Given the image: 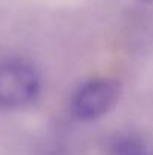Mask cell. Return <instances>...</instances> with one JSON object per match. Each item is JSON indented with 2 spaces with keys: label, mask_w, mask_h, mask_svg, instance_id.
Here are the masks:
<instances>
[{
  "label": "cell",
  "mask_w": 153,
  "mask_h": 155,
  "mask_svg": "<svg viewBox=\"0 0 153 155\" xmlns=\"http://www.w3.org/2000/svg\"><path fill=\"white\" fill-rule=\"evenodd\" d=\"M41 92V77L21 59L0 60V107L20 108L32 104Z\"/></svg>",
  "instance_id": "cell-1"
},
{
  "label": "cell",
  "mask_w": 153,
  "mask_h": 155,
  "mask_svg": "<svg viewBox=\"0 0 153 155\" xmlns=\"http://www.w3.org/2000/svg\"><path fill=\"white\" fill-rule=\"evenodd\" d=\"M120 95L122 87L113 78H93L86 81L72 97V114L81 122L99 120L117 105Z\"/></svg>",
  "instance_id": "cell-2"
},
{
  "label": "cell",
  "mask_w": 153,
  "mask_h": 155,
  "mask_svg": "<svg viewBox=\"0 0 153 155\" xmlns=\"http://www.w3.org/2000/svg\"><path fill=\"white\" fill-rule=\"evenodd\" d=\"M111 155H152L150 148L137 136H119L111 143Z\"/></svg>",
  "instance_id": "cell-3"
}]
</instances>
